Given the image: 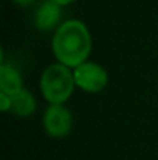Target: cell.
I'll return each instance as SVG.
<instances>
[{
	"instance_id": "obj_1",
	"label": "cell",
	"mask_w": 158,
	"mask_h": 160,
	"mask_svg": "<svg viewBox=\"0 0 158 160\" xmlns=\"http://www.w3.org/2000/svg\"><path fill=\"white\" fill-rule=\"evenodd\" d=\"M51 45L53 53L60 64L76 68L87 61L92 52V36L84 22L71 19L56 28Z\"/></svg>"
},
{
	"instance_id": "obj_2",
	"label": "cell",
	"mask_w": 158,
	"mask_h": 160,
	"mask_svg": "<svg viewBox=\"0 0 158 160\" xmlns=\"http://www.w3.org/2000/svg\"><path fill=\"white\" fill-rule=\"evenodd\" d=\"M74 76L70 67L57 62L48 65L41 78V90L50 104H64L74 90Z\"/></svg>"
},
{
	"instance_id": "obj_3",
	"label": "cell",
	"mask_w": 158,
	"mask_h": 160,
	"mask_svg": "<svg viewBox=\"0 0 158 160\" xmlns=\"http://www.w3.org/2000/svg\"><path fill=\"white\" fill-rule=\"evenodd\" d=\"M73 76L76 86L87 93H98L104 90L108 82V75L104 67L90 61L73 68Z\"/></svg>"
},
{
	"instance_id": "obj_4",
	"label": "cell",
	"mask_w": 158,
	"mask_h": 160,
	"mask_svg": "<svg viewBox=\"0 0 158 160\" xmlns=\"http://www.w3.org/2000/svg\"><path fill=\"white\" fill-rule=\"evenodd\" d=\"M73 126L71 112L64 104H50L44 115V129L53 138H64Z\"/></svg>"
},
{
	"instance_id": "obj_5",
	"label": "cell",
	"mask_w": 158,
	"mask_h": 160,
	"mask_svg": "<svg viewBox=\"0 0 158 160\" xmlns=\"http://www.w3.org/2000/svg\"><path fill=\"white\" fill-rule=\"evenodd\" d=\"M59 19H60V5L54 3L51 0H47L37 8L34 22L39 30L50 31L57 27Z\"/></svg>"
},
{
	"instance_id": "obj_6",
	"label": "cell",
	"mask_w": 158,
	"mask_h": 160,
	"mask_svg": "<svg viewBox=\"0 0 158 160\" xmlns=\"http://www.w3.org/2000/svg\"><path fill=\"white\" fill-rule=\"evenodd\" d=\"M23 89V81L20 73L8 64H2L0 65V92L6 93V95H14L17 92H20Z\"/></svg>"
},
{
	"instance_id": "obj_7",
	"label": "cell",
	"mask_w": 158,
	"mask_h": 160,
	"mask_svg": "<svg viewBox=\"0 0 158 160\" xmlns=\"http://www.w3.org/2000/svg\"><path fill=\"white\" fill-rule=\"evenodd\" d=\"M36 106L37 104H36L34 95L26 89H22L20 92L11 95V109H9V112H12L17 117L33 115L34 110H36Z\"/></svg>"
},
{
	"instance_id": "obj_8",
	"label": "cell",
	"mask_w": 158,
	"mask_h": 160,
	"mask_svg": "<svg viewBox=\"0 0 158 160\" xmlns=\"http://www.w3.org/2000/svg\"><path fill=\"white\" fill-rule=\"evenodd\" d=\"M0 109L3 112H9V109H11V97L6 93H2V92H0Z\"/></svg>"
},
{
	"instance_id": "obj_9",
	"label": "cell",
	"mask_w": 158,
	"mask_h": 160,
	"mask_svg": "<svg viewBox=\"0 0 158 160\" xmlns=\"http://www.w3.org/2000/svg\"><path fill=\"white\" fill-rule=\"evenodd\" d=\"M12 2L19 6H30V5L34 3V0H12Z\"/></svg>"
},
{
	"instance_id": "obj_10",
	"label": "cell",
	"mask_w": 158,
	"mask_h": 160,
	"mask_svg": "<svg viewBox=\"0 0 158 160\" xmlns=\"http://www.w3.org/2000/svg\"><path fill=\"white\" fill-rule=\"evenodd\" d=\"M54 3H57V5H60V6H65V5H70V3H73L74 0H51Z\"/></svg>"
}]
</instances>
